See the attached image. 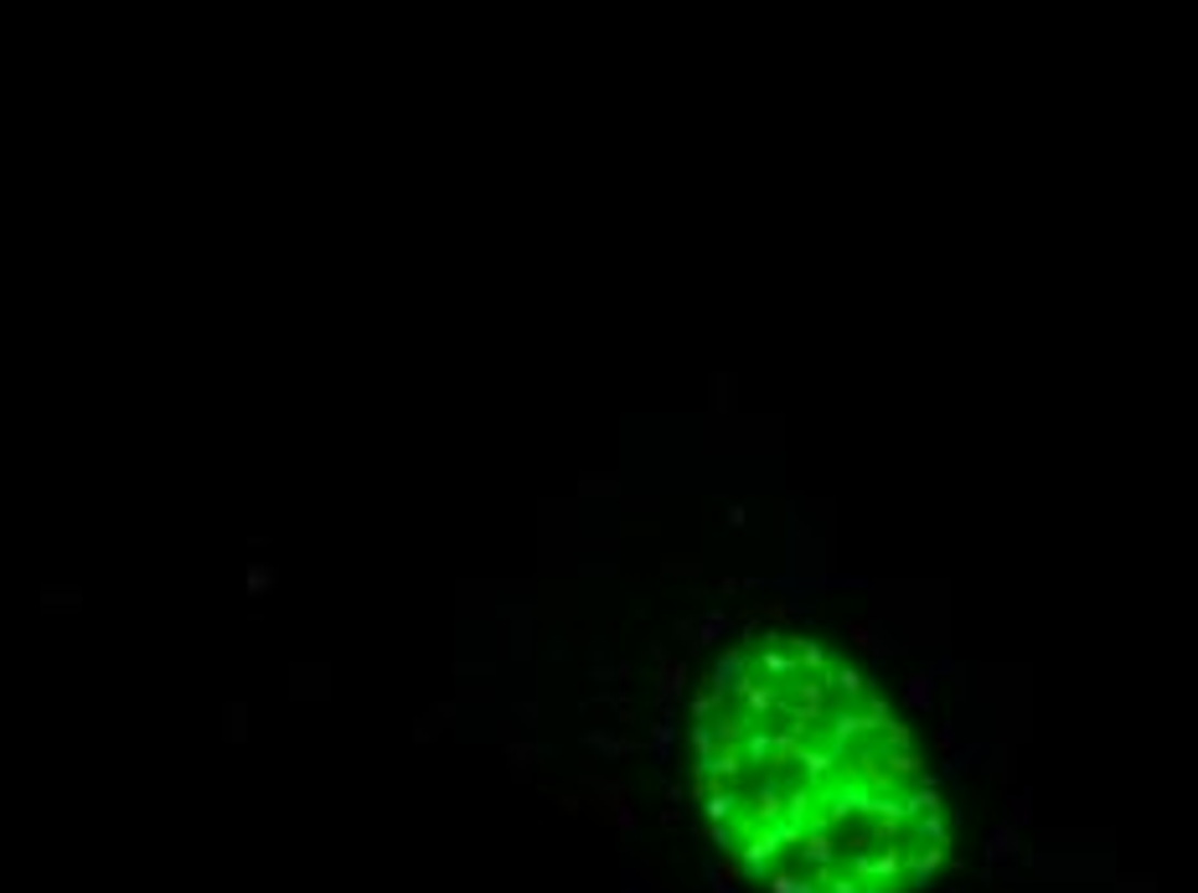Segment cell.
Here are the masks:
<instances>
[{
  "mask_svg": "<svg viewBox=\"0 0 1198 893\" xmlns=\"http://www.w3.org/2000/svg\"><path fill=\"white\" fill-rule=\"evenodd\" d=\"M692 790L728 868L765 893H920L951 842L904 718L795 630L718 656L692 707Z\"/></svg>",
  "mask_w": 1198,
  "mask_h": 893,
  "instance_id": "6da1fadb",
  "label": "cell"
}]
</instances>
